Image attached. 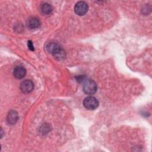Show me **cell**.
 <instances>
[{"mask_svg":"<svg viewBox=\"0 0 152 152\" xmlns=\"http://www.w3.org/2000/svg\"><path fill=\"white\" fill-rule=\"evenodd\" d=\"M84 79V77H83V75H79L77 77V80H78V81H81Z\"/></svg>","mask_w":152,"mask_h":152,"instance_id":"11","label":"cell"},{"mask_svg":"<svg viewBox=\"0 0 152 152\" xmlns=\"http://www.w3.org/2000/svg\"><path fill=\"white\" fill-rule=\"evenodd\" d=\"M20 88L23 93H29L33 90L34 84L31 80H25L20 84Z\"/></svg>","mask_w":152,"mask_h":152,"instance_id":"5","label":"cell"},{"mask_svg":"<svg viewBox=\"0 0 152 152\" xmlns=\"http://www.w3.org/2000/svg\"><path fill=\"white\" fill-rule=\"evenodd\" d=\"M83 89L86 94L91 95L96 93L97 90V85L94 81L91 80H86L84 82Z\"/></svg>","mask_w":152,"mask_h":152,"instance_id":"2","label":"cell"},{"mask_svg":"<svg viewBox=\"0 0 152 152\" xmlns=\"http://www.w3.org/2000/svg\"><path fill=\"white\" fill-rule=\"evenodd\" d=\"M41 23L39 18L36 17L30 18L27 23V27L30 29H36L40 26Z\"/></svg>","mask_w":152,"mask_h":152,"instance_id":"7","label":"cell"},{"mask_svg":"<svg viewBox=\"0 0 152 152\" xmlns=\"http://www.w3.org/2000/svg\"><path fill=\"white\" fill-rule=\"evenodd\" d=\"M26 69L20 66H16L13 71V74L14 77L17 79H21L26 75Z\"/></svg>","mask_w":152,"mask_h":152,"instance_id":"6","label":"cell"},{"mask_svg":"<svg viewBox=\"0 0 152 152\" xmlns=\"http://www.w3.org/2000/svg\"><path fill=\"white\" fill-rule=\"evenodd\" d=\"M40 10L42 13L44 14L48 15L52 12V7L50 4L48 3H44L40 7Z\"/></svg>","mask_w":152,"mask_h":152,"instance_id":"9","label":"cell"},{"mask_svg":"<svg viewBox=\"0 0 152 152\" xmlns=\"http://www.w3.org/2000/svg\"><path fill=\"white\" fill-rule=\"evenodd\" d=\"M83 105L87 109L94 110L98 107L99 102L96 98L92 96H88L84 99Z\"/></svg>","mask_w":152,"mask_h":152,"instance_id":"3","label":"cell"},{"mask_svg":"<svg viewBox=\"0 0 152 152\" xmlns=\"http://www.w3.org/2000/svg\"><path fill=\"white\" fill-rule=\"evenodd\" d=\"M88 10V6L86 2L79 1L74 7V11L78 15H83L87 13Z\"/></svg>","mask_w":152,"mask_h":152,"instance_id":"4","label":"cell"},{"mask_svg":"<svg viewBox=\"0 0 152 152\" xmlns=\"http://www.w3.org/2000/svg\"><path fill=\"white\" fill-rule=\"evenodd\" d=\"M27 46H28V48L30 50H34V46L33 45V43L31 40H28V42H27Z\"/></svg>","mask_w":152,"mask_h":152,"instance_id":"10","label":"cell"},{"mask_svg":"<svg viewBox=\"0 0 152 152\" xmlns=\"http://www.w3.org/2000/svg\"><path fill=\"white\" fill-rule=\"evenodd\" d=\"M18 114L15 110H10L7 115V120L9 124L14 125L18 120Z\"/></svg>","mask_w":152,"mask_h":152,"instance_id":"8","label":"cell"},{"mask_svg":"<svg viewBox=\"0 0 152 152\" xmlns=\"http://www.w3.org/2000/svg\"><path fill=\"white\" fill-rule=\"evenodd\" d=\"M46 48L49 53H52L58 58H62L63 57H64V51L61 48V47L56 43L50 42L47 44Z\"/></svg>","mask_w":152,"mask_h":152,"instance_id":"1","label":"cell"}]
</instances>
